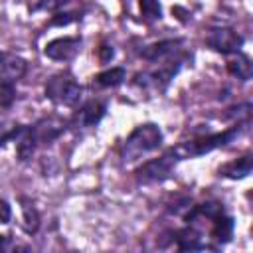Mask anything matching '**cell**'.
Instances as JSON below:
<instances>
[{"label":"cell","instance_id":"obj_1","mask_svg":"<svg viewBox=\"0 0 253 253\" xmlns=\"http://www.w3.org/2000/svg\"><path fill=\"white\" fill-rule=\"evenodd\" d=\"M245 125H235L223 132H215V134H204V136H196L192 140H184L178 146L170 148V152L174 154L176 160H186V158H196L202 154H208L215 148H221L225 144H229L233 138H237L243 132Z\"/></svg>","mask_w":253,"mask_h":253},{"label":"cell","instance_id":"obj_2","mask_svg":"<svg viewBox=\"0 0 253 253\" xmlns=\"http://www.w3.org/2000/svg\"><path fill=\"white\" fill-rule=\"evenodd\" d=\"M160 144H162V130L158 128V125H154V123L138 125L123 142L121 160L125 164L134 162V160L142 158L144 154L156 150Z\"/></svg>","mask_w":253,"mask_h":253},{"label":"cell","instance_id":"obj_3","mask_svg":"<svg viewBox=\"0 0 253 253\" xmlns=\"http://www.w3.org/2000/svg\"><path fill=\"white\" fill-rule=\"evenodd\" d=\"M81 93H83V87L69 73H55L45 83V97L55 105L75 107L81 99Z\"/></svg>","mask_w":253,"mask_h":253},{"label":"cell","instance_id":"obj_4","mask_svg":"<svg viewBox=\"0 0 253 253\" xmlns=\"http://www.w3.org/2000/svg\"><path fill=\"white\" fill-rule=\"evenodd\" d=\"M178 160L174 158V154L168 150L166 154H162L160 158H154V160H148L144 162L140 168H136V182L138 184H154V182H162L170 176L174 164Z\"/></svg>","mask_w":253,"mask_h":253},{"label":"cell","instance_id":"obj_5","mask_svg":"<svg viewBox=\"0 0 253 253\" xmlns=\"http://www.w3.org/2000/svg\"><path fill=\"white\" fill-rule=\"evenodd\" d=\"M204 40H206L208 47H211L213 51L223 53V55L237 53L239 47L243 45V38L231 28H211Z\"/></svg>","mask_w":253,"mask_h":253},{"label":"cell","instance_id":"obj_6","mask_svg":"<svg viewBox=\"0 0 253 253\" xmlns=\"http://www.w3.org/2000/svg\"><path fill=\"white\" fill-rule=\"evenodd\" d=\"M67 125L69 123L65 119L51 115V117L40 119L36 125L30 126V130H32V134H34V138H36L38 144H49V142H53L55 138H59L65 132Z\"/></svg>","mask_w":253,"mask_h":253},{"label":"cell","instance_id":"obj_7","mask_svg":"<svg viewBox=\"0 0 253 253\" xmlns=\"http://www.w3.org/2000/svg\"><path fill=\"white\" fill-rule=\"evenodd\" d=\"M79 47H81V38H57L45 43L43 53L55 61H69L77 55Z\"/></svg>","mask_w":253,"mask_h":253},{"label":"cell","instance_id":"obj_8","mask_svg":"<svg viewBox=\"0 0 253 253\" xmlns=\"http://www.w3.org/2000/svg\"><path fill=\"white\" fill-rule=\"evenodd\" d=\"M180 69V63L176 65H162L158 71H148V73H136L134 75V85L138 87H152V89H164L168 85V81L176 75V71Z\"/></svg>","mask_w":253,"mask_h":253},{"label":"cell","instance_id":"obj_9","mask_svg":"<svg viewBox=\"0 0 253 253\" xmlns=\"http://www.w3.org/2000/svg\"><path fill=\"white\" fill-rule=\"evenodd\" d=\"M26 67H28V63L24 57L10 53V51L0 53V81H8V83L16 85V81L24 77Z\"/></svg>","mask_w":253,"mask_h":253},{"label":"cell","instance_id":"obj_10","mask_svg":"<svg viewBox=\"0 0 253 253\" xmlns=\"http://www.w3.org/2000/svg\"><path fill=\"white\" fill-rule=\"evenodd\" d=\"M105 111H107L105 103H101V101H89V103H85V105L73 115L71 125L77 126V128L93 126V125H97V123L105 117Z\"/></svg>","mask_w":253,"mask_h":253},{"label":"cell","instance_id":"obj_11","mask_svg":"<svg viewBox=\"0 0 253 253\" xmlns=\"http://www.w3.org/2000/svg\"><path fill=\"white\" fill-rule=\"evenodd\" d=\"M180 45H182V40H164L158 43H150L140 49V57L148 61H164V59H170L174 53H178Z\"/></svg>","mask_w":253,"mask_h":253},{"label":"cell","instance_id":"obj_12","mask_svg":"<svg viewBox=\"0 0 253 253\" xmlns=\"http://www.w3.org/2000/svg\"><path fill=\"white\" fill-rule=\"evenodd\" d=\"M174 241L178 245L180 251H196V249H206L208 243L204 241V235L198 227H194L192 223L180 231H176L174 235Z\"/></svg>","mask_w":253,"mask_h":253},{"label":"cell","instance_id":"obj_13","mask_svg":"<svg viewBox=\"0 0 253 253\" xmlns=\"http://www.w3.org/2000/svg\"><path fill=\"white\" fill-rule=\"evenodd\" d=\"M251 168H253V156L245 154L237 160H231V162L223 164L219 168V174L225 176V178H231V180H241V178L251 174Z\"/></svg>","mask_w":253,"mask_h":253},{"label":"cell","instance_id":"obj_14","mask_svg":"<svg viewBox=\"0 0 253 253\" xmlns=\"http://www.w3.org/2000/svg\"><path fill=\"white\" fill-rule=\"evenodd\" d=\"M221 213H223V206L221 204H217V202H206V204H200V206H192L190 211L186 213V221L188 223H196L200 219L213 221Z\"/></svg>","mask_w":253,"mask_h":253},{"label":"cell","instance_id":"obj_15","mask_svg":"<svg viewBox=\"0 0 253 253\" xmlns=\"http://www.w3.org/2000/svg\"><path fill=\"white\" fill-rule=\"evenodd\" d=\"M210 235H211V239L215 243H227V241H231V237H233V217H229L225 213L217 215L211 221Z\"/></svg>","mask_w":253,"mask_h":253},{"label":"cell","instance_id":"obj_16","mask_svg":"<svg viewBox=\"0 0 253 253\" xmlns=\"http://www.w3.org/2000/svg\"><path fill=\"white\" fill-rule=\"evenodd\" d=\"M227 71L233 75V77H237V79H241V81H249L251 77H253V63H251V59L245 55V53H235L229 61H227Z\"/></svg>","mask_w":253,"mask_h":253},{"label":"cell","instance_id":"obj_17","mask_svg":"<svg viewBox=\"0 0 253 253\" xmlns=\"http://www.w3.org/2000/svg\"><path fill=\"white\" fill-rule=\"evenodd\" d=\"M36 146H38V142H36L30 126H24L22 132L18 134V138H16V154H18V160H22V162L30 160L32 154H34V150H36Z\"/></svg>","mask_w":253,"mask_h":253},{"label":"cell","instance_id":"obj_18","mask_svg":"<svg viewBox=\"0 0 253 253\" xmlns=\"http://www.w3.org/2000/svg\"><path fill=\"white\" fill-rule=\"evenodd\" d=\"M22 213H24L22 225H24L26 233H36L40 227V213H38L36 206L26 198H22Z\"/></svg>","mask_w":253,"mask_h":253},{"label":"cell","instance_id":"obj_19","mask_svg":"<svg viewBox=\"0 0 253 253\" xmlns=\"http://www.w3.org/2000/svg\"><path fill=\"white\" fill-rule=\"evenodd\" d=\"M125 77H126V71L123 67H111L107 71H101L95 77V83L99 87H117L125 81Z\"/></svg>","mask_w":253,"mask_h":253},{"label":"cell","instance_id":"obj_20","mask_svg":"<svg viewBox=\"0 0 253 253\" xmlns=\"http://www.w3.org/2000/svg\"><path fill=\"white\" fill-rule=\"evenodd\" d=\"M138 6H140V14L144 20L154 22V20L162 18V8H160L158 0H138Z\"/></svg>","mask_w":253,"mask_h":253},{"label":"cell","instance_id":"obj_21","mask_svg":"<svg viewBox=\"0 0 253 253\" xmlns=\"http://www.w3.org/2000/svg\"><path fill=\"white\" fill-rule=\"evenodd\" d=\"M22 128L24 126L18 123H0V146H4L8 140H16Z\"/></svg>","mask_w":253,"mask_h":253},{"label":"cell","instance_id":"obj_22","mask_svg":"<svg viewBox=\"0 0 253 253\" xmlns=\"http://www.w3.org/2000/svg\"><path fill=\"white\" fill-rule=\"evenodd\" d=\"M16 99V87L14 83L0 81V107H10Z\"/></svg>","mask_w":253,"mask_h":253},{"label":"cell","instance_id":"obj_23","mask_svg":"<svg viewBox=\"0 0 253 253\" xmlns=\"http://www.w3.org/2000/svg\"><path fill=\"white\" fill-rule=\"evenodd\" d=\"M67 2H69V0H40V2L34 6V10H47V12H55V10L63 8Z\"/></svg>","mask_w":253,"mask_h":253},{"label":"cell","instance_id":"obj_24","mask_svg":"<svg viewBox=\"0 0 253 253\" xmlns=\"http://www.w3.org/2000/svg\"><path fill=\"white\" fill-rule=\"evenodd\" d=\"M79 16L75 14V12H65V14H55L53 18H51V26H65V24H69V22H73V20H77Z\"/></svg>","mask_w":253,"mask_h":253},{"label":"cell","instance_id":"obj_25","mask_svg":"<svg viewBox=\"0 0 253 253\" xmlns=\"http://www.w3.org/2000/svg\"><path fill=\"white\" fill-rule=\"evenodd\" d=\"M10 217H12V210H10L8 202L0 198V223H8Z\"/></svg>","mask_w":253,"mask_h":253},{"label":"cell","instance_id":"obj_26","mask_svg":"<svg viewBox=\"0 0 253 253\" xmlns=\"http://www.w3.org/2000/svg\"><path fill=\"white\" fill-rule=\"evenodd\" d=\"M113 55H115L113 45H101V47H99V59H101L103 63H107L109 59H113Z\"/></svg>","mask_w":253,"mask_h":253},{"label":"cell","instance_id":"obj_27","mask_svg":"<svg viewBox=\"0 0 253 253\" xmlns=\"http://www.w3.org/2000/svg\"><path fill=\"white\" fill-rule=\"evenodd\" d=\"M8 245H10V237L8 235H0V251L8 249Z\"/></svg>","mask_w":253,"mask_h":253}]
</instances>
